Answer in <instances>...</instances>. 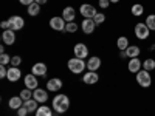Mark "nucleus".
<instances>
[{"mask_svg": "<svg viewBox=\"0 0 155 116\" xmlns=\"http://www.w3.org/2000/svg\"><path fill=\"white\" fill-rule=\"evenodd\" d=\"M73 53H74V57L85 59L88 56V48H87L85 44H76L74 48H73Z\"/></svg>", "mask_w": 155, "mask_h": 116, "instance_id": "obj_7", "label": "nucleus"}, {"mask_svg": "<svg viewBox=\"0 0 155 116\" xmlns=\"http://www.w3.org/2000/svg\"><path fill=\"white\" fill-rule=\"evenodd\" d=\"M79 12L82 14L84 19H93L96 16V8L90 3H82L79 8Z\"/></svg>", "mask_w": 155, "mask_h": 116, "instance_id": "obj_5", "label": "nucleus"}, {"mask_svg": "<svg viewBox=\"0 0 155 116\" xmlns=\"http://www.w3.org/2000/svg\"><path fill=\"white\" fill-rule=\"evenodd\" d=\"M101 63H102L101 59L98 56H93V57H90L87 60V68H88V71H98L99 67H101Z\"/></svg>", "mask_w": 155, "mask_h": 116, "instance_id": "obj_16", "label": "nucleus"}, {"mask_svg": "<svg viewBox=\"0 0 155 116\" xmlns=\"http://www.w3.org/2000/svg\"><path fill=\"white\" fill-rule=\"evenodd\" d=\"M98 81H99V76L96 71H87L82 77V82L87 85H95V84H98Z\"/></svg>", "mask_w": 155, "mask_h": 116, "instance_id": "obj_12", "label": "nucleus"}, {"mask_svg": "<svg viewBox=\"0 0 155 116\" xmlns=\"http://www.w3.org/2000/svg\"><path fill=\"white\" fill-rule=\"evenodd\" d=\"M81 28H82L84 34H92L96 28V23H95L93 19H84L82 23H81Z\"/></svg>", "mask_w": 155, "mask_h": 116, "instance_id": "obj_11", "label": "nucleus"}, {"mask_svg": "<svg viewBox=\"0 0 155 116\" xmlns=\"http://www.w3.org/2000/svg\"><path fill=\"white\" fill-rule=\"evenodd\" d=\"M137 84L140 87H143V88H149L152 85V77H150V73L146 71V70H140L137 73Z\"/></svg>", "mask_w": 155, "mask_h": 116, "instance_id": "obj_3", "label": "nucleus"}, {"mask_svg": "<svg viewBox=\"0 0 155 116\" xmlns=\"http://www.w3.org/2000/svg\"><path fill=\"white\" fill-rule=\"evenodd\" d=\"M134 33H135L137 39H140V40H146V39L150 36V30L147 28V25L144 22H138L135 25V28H134Z\"/></svg>", "mask_w": 155, "mask_h": 116, "instance_id": "obj_4", "label": "nucleus"}, {"mask_svg": "<svg viewBox=\"0 0 155 116\" xmlns=\"http://www.w3.org/2000/svg\"><path fill=\"white\" fill-rule=\"evenodd\" d=\"M20 98L23 99V102L28 101V99H33V90H28V88L22 90V92H20Z\"/></svg>", "mask_w": 155, "mask_h": 116, "instance_id": "obj_29", "label": "nucleus"}, {"mask_svg": "<svg viewBox=\"0 0 155 116\" xmlns=\"http://www.w3.org/2000/svg\"><path fill=\"white\" fill-rule=\"evenodd\" d=\"M78 28H79V27H78L74 22H68V23H67V27H65V31H67V33H76Z\"/></svg>", "mask_w": 155, "mask_h": 116, "instance_id": "obj_31", "label": "nucleus"}, {"mask_svg": "<svg viewBox=\"0 0 155 116\" xmlns=\"http://www.w3.org/2000/svg\"><path fill=\"white\" fill-rule=\"evenodd\" d=\"M109 5H110V0H99V8L107 9V8H109Z\"/></svg>", "mask_w": 155, "mask_h": 116, "instance_id": "obj_36", "label": "nucleus"}, {"mask_svg": "<svg viewBox=\"0 0 155 116\" xmlns=\"http://www.w3.org/2000/svg\"><path fill=\"white\" fill-rule=\"evenodd\" d=\"M0 27H2L3 30H11V22L9 20H3V22H0Z\"/></svg>", "mask_w": 155, "mask_h": 116, "instance_id": "obj_37", "label": "nucleus"}, {"mask_svg": "<svg viewBox=\"0 0 155 116\" xmlns=\"http://www.w3.org/2000/svg\"><path fill=\"white\" fill-rule=\"evenodd\" d=\"M47 65L45 63H42V62H37V63H34L33 65V68H31V73L34 74V76H45L47 74Z\"/></svg>", "mask_w": 155, "mask_h": 116, "instance_id": "obj_17", "label": "nucleus"}, {"mask_svg": "<svg viewBox=\"0 0 155 116\" xmlns=\"http://www.w3.org/2000/svg\"><path fill=\"white\" fill-rule=\"evenodd\" d=\"M50 27L56 30V31H65V27H67V22L64 20V17H51L50 19Z\"/></svg>", "mask_w": 155, "mask_h": 116, "instance_id": "obj_6", "label": "nucleus"}, {"mask_svg": "<svg viewBox=\"0 0 155 116\" xmlns=\"http://www.w3.org/2000/svg\"><path fill=\"white\" fill-rule=\"evenodd\" d=\"M9 22H11V30H14V31L22 30L23 25H25V20H23V17H20V16H12V17H9Z\"/></svg>", "mask_w": 155, "mask_h": 116, "instance_id": "obj_14", "label": "nucleus"}, {"mask_svg": "<svg viewBox=\"0 0 155 116\" xmlns=\"http://www.w3.org/2000/svg\"><path fill=\"white\" fill-rule=\"evenodd\" d=\"M126 53H127V57L129 59H134V57H138L140 56L141 48L138 45H129V48L126 50Z\"/></svg>", "mask_w": 155, "mask_h": 116, "instance_id": "obj_21", "label": "nucleus"}, {"mask_svg": "<svg viewBox=\"0 0 155 116\" xmlns=\"http://www.w3.org/2000/svg\"><path fill=\"white\" fill-rule=\"evenodd\" d=\"M34 2H36V3H39V5H44V3H47V2H48V0H34Z\"/></svg>", "mask_w": 155, "mask_h": 116, "instance_id": "obj_40", "label": "nucleus"}, {"mask_svg": "<svg viewBox=\"0 0 155 116\" xmlns=\"http://www.w3.org/2000/svg\"><path fill=\"white\" fill-rule=\"evenodd\" d=\"M22 102H23V99H22L20 96H12V98H9V101H8V107H9L11 110H19V108L22 107Z\"/></svg>", "mask_w": 155, "mask_h": 116, "instance_id": "obj_19", "label": "nucleus"}, {"mask_svg": "<svg viewBox=\"0 0 155 116\" xmlns=\"http://www.w3.org/2000/svg\"><path fill=\"white\" fill-rule=\"evenodd\" d=\"M146 25L150 31H155V14H149L146 17Z\"/></svg>", "mask_w": 155, "mask_h": 116, "instance_id": "obj_28", "label": "nucleus"}, {"mask_svg": "<svg viewBox=\"0 0 155 116\" xmlns=\"http://www.w3.org/2000/svg\"><path fill=\"white\" fill-rule=\"evenodd\" d=\"M20 76H22V71L19 70V67H9L8 68V76H6V79L9 82H17L20 79Z\"/></svg>", "mask_w": 155, "mask_h": 116, "instance_id": "obj_13", "label": "nucleus"}, {"mask_svg": "<svg viewBox=\"0 0 155 116\" xmlns=\"http://www.w3.org/2000/svg\"><path fill=\"white\" fill-rule=\"evenodd\" d=\"M22 62V57L20 56H12L11 57V67H19Z\"/></svg>", "mask_w": 155, "mask_h": 116, "instance_id": "obj_33", "label": "nucleus"}, {"mask_svg": "<svg viewBox=\"0 0 155 116\" xmlns=\"http://www.w3.org/2000/svg\"><path fill=\"white\" fill-rule=\"evenodd\" d=\"M67 67H68V70H70L71 73L79 74V73H82V71L87 68V62H84V60L79 59V57H73V59L68 60Z\"/></svg>", "mask_w": 155, "mask_h": 116, "instance_id": "obj_2", "label": "nucleus"}, {"mask_svg": "<svg viewBox=\"0 0 155 116\" xmlns=\"http://www.w3.org/2000/svg\"><path fill=\"white\" fill-rule=\"evenodd\" d=\"M141 68H143V62H141L138 57H134V59H129V63H127V70L130 73H138Z\"/></svg>", "mask_w": 155, "mask_h": 116, "instance_id": "obj_9", "label": "nucleus"}, {"mask_svg": "<svg viewBox=\"0 0 155 116\" xmlns=\"http://www.w3.org/2000/svg\"><path fill=\"white\" fill-rule=\"evenodd\" d=\"M27 12H28V14L31 16V17H34V16H37L39 14V12H41V5H39V3H31L30 6H28V9H27Z\"/></svg>", "mask_w": 155, "mask_h": 116, "instance_id": "obj_26", "label": "nucleus"}, {"mask_svg": "<svg viewBox=\"0 0 155 116\" xmlns=\"http://www.w3.org/2000/svg\"><path fill=\"white\" fill-rule=\"evenodd\" d=\"M2 40H3L5 45H12V44L16 42V31L14 30H3Z\"/></svg>", "mask_w": 155, "mask_h": 116, "instance_id": "obj_8", "label": "nucleus"}, {"mask_svg": "<svg viewBox=\"0 0 155 116\" xmlns=\"http://www.w3.org/2000/svg\"><path fill=\"white\" fill-rule=\"evenodd\" d=\"M68 107H70V99H68L67 95H58V96H54V99H53V108H54V111L58 114L59 113H65L68 110Z\"/></svg>", "mask_w": 155, "mask_h": 116, "instance_id": "obj_1", "label": "nucleus"}, {"mask_svg": "<svg viewBox=\"0 0 155 116\" xmlns=\"http://www.w3.org/2000/svg\"><path fill=\"white\" fill-rule=\"evenodd\" d=\"M37 104H39V102L33 98V99L25 101V102H23V107H27V110H28L30 113H36V110L39 108V107H37Z\"/></svg>", "mask_w": 155, "mask_h": 116, "instance_id": "obj_22", "label": "nucleus"}, {"mask_svg": "<svg viewBox=\"0 0 155 116\" xmlns=\"http://www.w3.org/2000/svg\"><path fill=\"white\" fill-rule=\"evenodd\" d=\"M129 39L127 37H124V36H121V37H118L116 39V47L120 48V51H123V50H127L129 48Z\"/></svg>", "mask_w": 155, "mask_h": 116, "instance_id": "obj_25", "label": "nucleus"}, {"mask_svg": "<svg viewBox=\"0 0 155 116\" xmlns=\"http://www.w3.org/2000/svg\"><path fill=\"white\" fill-rule=\"evenodd\" d=\"M36 116H53V110L48 105H42L36 110Z\"/></svg>", "mask_w": 155, "mask_h": 116, "instance_id": "obj_24", "label": "nucleus"}, {"mask_svg": "<svg viewBox=\"0 0 155 116\" xmlns=\"http://www.w3.org/2000/svg\"><path fill=\"white\" fill-rule=\"evenodd\" d=\"M8 76V68L5 65H0V79H5Z\"/></svg>", "mask_w": 155, "mask_h": 116, "instance_id": "obj_34", "label": "nucleus"}, {"mask_svg": "<svg viewBox=\"0 0 155 116\" xmlns=\"http://www.w3.org/2000/svg\"><path fill=\"white\" fill-rule=\"evenodd\" d=\"M62 17H64V20H65L67 23H68V22H73L74 17H76V11H74L71 6L64 8V11H62Z\"/></svg>", "mask_w": 155, "mask_h": 116, "instance_id": "obj_18", "label": "nucleus"}, {"mask_svg": "<svg viewBox=\"0 0 155 116\" xmlns=\"http://www.w3.org/2000/svg\"><path fill=\"white\" fill-rule=\"evenodd\" d=\"M62 88V81L59 77H53V79H50L47 82V90L48 92H59Z\"/></svg>", "mask_w": 155, "mask_h": 116, "instance_id": "obj_15", "label": "nucleus"}, {"mask_svg": "<svg viewBox=\"0 0 155 116\" xmlns=\"http://www.w3.org/2000/svg\"><path fill=\"white\" fill-rule=\"evenodd\" d=\"M120 57H121V59H126V57H127V53H126V50L120 51ZM127 59H129V57H127Z\"/></svg>", "mask_w": 155, "mask_h": 116, "instance_id": "obj_39", "label": "nucleus"}, {"mask_svg": "<svg viewBox=\"0 0 155 116\" xmlns=\"http://www.w3.org/2000/svg\"><path fill=\"white\" fill-rule=\"evenodd\" d=\"M93 20H95L96 25L104 23V22H106V14H102V12H96V16L93 17Z\"/></svg>", "mask_w": 155, "mask_h": 116, "instance_id": "obj_30", "label": "nucleus"}, {"mask_svg": "<svg viewBox=\"0 0 155 116\" xmlns=\"http://www.w3.org/2000/svg\"><path fill=\"white\" fill-rule=\"evenodd\" d=\"M130 12H132V16L140 17V16H143V14H144V6L141 5V3H135V5H132Z\"/></svg>", "mask_w": 155, "mask_h": 116, "instance_id": "obj_23", "label": "nucleus"}, {"mask_svg": "<svg viewBox=\"0 0 155 116\" xmlns=\"http://www.w3.org/2000/svg\"><path fill=\"white\" fill-rule=\"evenodd\" d=\"M33 98H34L37 102H47L48 95H47L45 90H42V88H36L34 92H33Z\"/></svg>", "mask_w": 155, "mask_h": 116, "instance_id": "obj_20", "label": "nucleus"}, {"mask_svg": "<svg viewBox=\"0 0 155 116\" xmlns=\"http://www.w3.org/2000/svg\"><path fill=\"white\" fill-rule=\"evenodd\" d=\"M28 113H30V111L27 110V107H23V105H22V107L17 110V116H27Z\"/></svg>", "mask_w": 155, "mask_h": 116, "instance_id": "obj_35", "label": "nucleus"}, {"mask_svg": "<svg viewBox=\"0 0 155 116\" xmlns=\"http://www.w3.org/2000/svg\"><path fill=\"white\" fill-rule=\"evenodd\" d=\"M19 2H20L22 5H27V6H30L31 3H34V0H19Z\"/></svg>", "mask_w": 155, "mask_h": 116, "instance_id": "obj_38", "label": "nucleus"}, {"mask_svg": "<svg viewBox=\"0 0 155 116\" xmlns=\"http://www.w3.org/2000/svg\"><path fill=\"white\" fill-rule=\"evenodd\" d=\"M23 84H25V88H28V90H34L37 88V85H39V82H37V79H36V76L31 73V74H27L23 77Z\"/></svg>", "mask_w": 155, "mask_h": 116, "instance_id": "obj_10", "label": "nucleus"}, {"mask_svg": "<svg viewBox=\"0 0 155 116\" xmlns=\"http://www.w3.org/2000/svg\"><path fill=\"white\" fill-rule=\"evenodd\" d=\"M120 0H110V3H118Z\"/></svg>", "mask_w": 155, "mask_h": 116, "instance_id": "obj_41", "label": "nucleus"}, {"mask_svg": "<svg viewBox=\"0 0 155 116\" xmlns=\"http://www.w3.org/2000/svg\"><path fill=\"white\" fill-rule=\"evenodd\" d=\"M143 70H146V71L155 70V60H153V59H146V60L143 62Z\"/></svg>", "mask_w": 155, "mask_h": 116, "instance_id": "obj_27", "label": "nucleus"}, {"mask_svg": "<svg viewBox=\"0 0 155 116\" xmlns=\"http://www.w3.org/2000/svg\"><path fill=\"white\" fill-rule=\"evenodd\" d=\"M6 63H11V57L6 53L0 54V65H6Z\"/></svg>", "mask_w": 155, "mask_h": 116, "instance_id": "obj_32", "label": "nucleus"}]
</instances>
